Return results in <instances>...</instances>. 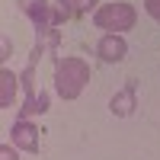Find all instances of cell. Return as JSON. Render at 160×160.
<instances>
[{
	"instance_id": "6",
	"label": "cell",
	"mask_w": 160,
	"mask_h": 160,
	"mask_svg": "<svg viewBox=\"0 0 160 160\" xmlns=\"http://www.w3.org/2000/svg\"><path fill=\"white\" fill-rule=\"evenodd\" d=\"M135 109H138V80H128L109 99V112L115 118H128V115H135Z\"/></svg>"
},
{
	"instance_id": "10",
	"label": "cell",
	"mask_w": 160,
	"mask_h": 160,
	"mask_svg": "<svg viewBox=\"0 0 160 160\" xmlns=\"http://www.w3.org/2000/svg\"><path fill=\"white\" fill-rule=\"evenodd\" d=\"M68 7H71L74 16H90V13H96L102 3L99 0H68Z\"/></svg>"
},
{
	"instance_id": "2",
	"label": "cell",
	"mask_w": 160,
	"mask_h": 160,
	"mask_svg": "<svg viewBox=\"0 0 160 160\" xmlns=\"http://www.w3.org/2000/svg\"><path fill=\"white\" fill-rule=\"evenodd\" d=\"M138 22V10L128 3V0H112V3H102L96 13H93V26L115 35H125L128 29H135Z\"/></svg>"
},
{
	"instance_id": "11",
	"label": "cell",
	"mask_w": 160,
	"mask_h": 160,
	"mask_svg": "<svg viewBox=\"0 0 160 160\" xmlns=\"http://www.w3.org/2000/svg\"><path fill=\"white\" fill-rule=\"evenodd\" d=\"M0 160H19V148L13 141H3L0 144Z\"/></svg>"
},
{
	"instance_id": "5",
	"label": "cell",
	"mask_w": 160,
	"mask_h": 160,
	"mask_svg": "<svg viewBox=\"0 0 160 160\" xmlns=\"http://www.w3.org/2000/svg\"><path fill=\"white\" fill-rule=\"evenodd\" d=\"M96 55H99V61H106V64H122V61L128 58V42H125V35L106 32L99 42H96Z\"/></svg>"
},
{
	"instance_id": "4",
	"label": "cell",
	"mask_w": 160,
	"mask_h": 160,
	"mask_svg": "<svg viewBox=\"0 0 160 160\" xmlns=\"http://www.w3.org/2000/svg\"><path fill=\"white\" fill-rule=\"evenodd\" d=\"M10 131H13V144L22 154H38L42 138H38V125H32V118H16Z\"/></svg>"
},
{
	"instance_id": "8",
	"label": "cell",
	"mask_w": 160,
	"mask_h": 160,
	"mask_svg": "<svg viewBox=\"0 0 160 160\" xmlns=\"http://www.w3.org/2000/svg\"><path fill=\"white\" fill-rule=\"evenodd\" d=\"M48 106H51V93H48V90H38L35 96L22 99V106H19V118H38V115L48 112Z\"/></svg>"
},
{
	"instance_id": "13",
	"label": "cell",
	"mask_w": 160,
	"mask_h": 160,
	"mask_svg": "<svg viewBox=\"0 0 160 160\" xmlns=\"http://www.w3.org/2000/svg\"><path fill=\"white\" fill-rule=\"evenodd\" d=\"M16 3H19V10H26V7H29V3H32V0H16Z\"/></svg>"
},
{
	"instance_id": "3",
	"label": "cell",
	"mask_w": 160,
	"mask_h": 160,
	"mask_svg": "<svg viewBox=\"0 0 160 160\" xmlns=\"http://www.w3.org/2000/svg\"><path fill=\"white\" fill-rule=\"evenodd\" d=\"M22 13H26V19L32 22L38 42H48V35L58 29L55 26V0H32Z\"/></svg>"
},
{
	"instance_id": "12",
	"label": "cell",
	"mask_w": 160,
	"mask_h": 160,
	"mask_svg": "<svg viewBox=\"0 0 160 160\" xmlns=\"http://www.w3.org/2000/svg\"><path fill=\"white\" fill-rule=\"evenodd\" d=\"M144 10H148V16L160 26V0H144Z\"/></svg>"
},
{
	"instance_id": "7",
	"label": "cell",
	"mask_w": 160,
	"mask_h": 160,
	"mask_svg": "<svg viewBox=\"0 0 160 160\" xmlns=\"http://www.w3.org/2000/svg\"><path fill=\"white\" fill-rule=\"evenodd\" d=\"M22 90L19 83V74H13L7 64L0 68V109H13V102H16V93Z\"/></svg>"
},
{
	"instance_id": "1",
	"label": "cell",
	"mask_w": 160,
	"mask_h": 160,
	"mask_svg": "<svg viewBox=\"0 0 160 160\" xmlns=\"http://www.w3.org/2000/svg\"><path fill=\"white\" fill-rule=\"evenodd\" d=\"M90 64L83 58H58L55 61V77H51V87H55V93L61 99H77L80 93H83V87L90 83Z\"/></svg>"
},
{
	"instance_id": "9",
	"label": "cell",
	"mask_w": 160,
	"mask_h": 160,
	"mask_svg": "<svg viewBox=\"0 0 160 160\" xmlns=\"http://www.w3.org/2000/svg\"><path fill=\"white\" fill-rule=\"evenodd\" d=\"M19 83H22V93H26V99H29V96H35V93L42 90V87H38V80H35V64H32V61L22 68V74H19Z\"/></svg>"
}]
</instances>
